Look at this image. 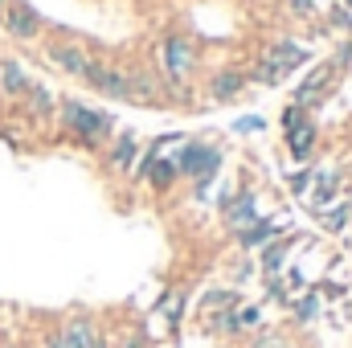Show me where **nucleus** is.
<instances>
[{"mask_svg": "<svg viewBox=\"0 0 352 348\" xmlns=\"http://www.w3.org/2000/svg\"><path fill=\"white\" fill-rule=\"evenodd\" d=\"M307 62H311V54H307V45L299 37H274L263 50V58L246 70V83L250 87H283Z\"/></svg>", "mask_w": 352, "mask_h": 348, "instance_id": "f257e3e1", "label": "nucleus"}, {"mask_svg": "<svg viewBox=\"0 0 352 348\" xmlns=\"http://www.w3.org/2000/svg\"><path fill=\"white\" fill-rule=\"evenodd\" d=\"M8 4H12V0H0V17H4V8H8Z\"/></svg>", "mask_w": 352, "mask_h": 348, "instance_id": "7c9ffc66", "label": "nucleus"}, {"mask_svg": "<svg viewBox=\"0 0 352 348\" xmlns=\"http://www.w3.org/2000/svg\"><path fill=\"white\" fill-rule=\"evenodd\" d=\"M340 8H349V12H352V0H344V4H340Z\"/></svg>", "mask_w": 352, "mask_h": 348, "instance_id": "2f4dec72", "label": "nucleus"}, {"mask_svg": "<svg viewBox=\"0 0 352 348\" xmlns=\"http://www.w3.org/2000/svg\"><path fill=\"white\" fill-rule=\"evenodd\" d=\"M115 348H152V336H148V328H144V324H131V328L115 340Z\"/></svg>", "mask_w": 352, "mask_h": 348, "instance_id": "bb28decb", "label": "nucleus"}, {"mask_svg": "<svg viewBox=\"0 0 352 348\" xmlns=\"http://www.w3.org/2000/svg\"><path fill=\"white\" fill-rule=\"evenodd\" d=\"M217 213H221V226H226L230 238H234V234H242L246 226H254V221L263 217V201H258L254 188H234V197H230L226 205H217Z\"/></svg>", "mask_w": 352, "mask_h": 348, "instance_id": "6e6552de", "label": "nucleus"}, {"mask_svg": "<svg viewBox=\"0 0 352 348\" xmlns=\"http://www.w3.org/2000/svg\"><path fill=\"white\" fill-rule=\"evenodd\" d=\"M340 78V70H336V62L332 58H324V62H316L295 87H291V102H299V107H324V98H328V90H332V83Z\"/></svg>", "mask_w": 352, "mask_h": 348, "instance_id": "423d86ee", "label": "nucleus"}, {"mask_svg": "<svg viewBox=\"0 0 352 348\" xmlns=\"http://www.w3.org/2000/svg\"><path fill=\"white\" fill-rule=\"evenodd\" d=\"M160 94H164V87L156 83V74H148V70H127V102L152 107V102H160Z\"/></svg>", "mask_w": 352, "mask_h": 348, "instance_id": "6ab92c4d", "label": "nucleus"}, {"mask_svg": "<svg viewBox=\"0 0 352 348\" xmlns=\"http://www.w3.org/2000/svg\"><path fill=\"white\" fill-rule=\"evenodd\" d=\"M197 62H201V54H197V41H192V37H180V33L164 37V45H160V66H164V78H168L173 87L192 83Z\"/></svg>", "mask_w": 352, "mask_h": 348, "instance_id": "39448f33", "label": "nucleus"}, {"mask_svg": "<svg viewBox=\"0 0 352 348\" xmlns=\"http://www.w3.org/2000/svg\"><path fill=\"white\" fill-rule=\"evenodd\" d=\"M87 87L98 90L102 98H115V102H127V70L123 66H107V62H94L87 74Z\"/></svg>", "mask_w": 352, "mask_h": 348, "instance_id": "9b49d317", "label": "nucleus"}, {"mask_svg": "<svg viewBox=\"0 0 352 348\" xmlns=\"http://www.w3.org/2000/svg\"><path fill=\"white\" fill-rule=\"evenodd\" d=\"M29 87H33V78L25 74L21 62H0V90H4L8 98H25Z\"/></svg>", "mask_w": 352, "mask_h": 348, "instance_id": "5701e85b", "label": "nucleus"}, {"mask_svg": "<svg viewBox=\"0 0 352 348\" xmlns=\"http://www.w3.org/2000/svg\"><path fill=\"white\" fill-rule=\"evenodd\" d=\"M291 8H295L299 17H316V0H291Z\"/></svg>", "mask_w": 352, "mask_h": 348, "instance_id": "c756f323", "label": "nucleus"}, {"mask_svg": "<svg viewBox=\"0 0 352 348\" xmlns=\"http://www.w3.org/2000/svg\"><path fill=\"white\" fill-rule=\"evenodd\" d=\"M164 324H168V332L180 336V328H184V316H188V287H164L160 295H156V307H152Z\"/></svg>", "mask_w": 352, "mask_h": 348, "instance_id": "f8f14e48", "label": "nucleus"}, {"mask_svg": "<svg viewBox=\"0 0 352 348\" xmlns=\"http://www.w3.org/2000/svg\"><path fill=\"white\" fill-rule=\"evenodd\" d=\"M258 328H266V307L246 299V303L234 312V340H246V336H254Z\"/></svg>", "mask_w": 352, "mask_h": 348, "instance_id": "4be33fe9", "label": "nucleus"}, {"mask_svg": "<svg viewBox=\"0 0 352 348\" xmlns=\"http://www.w3.org/2000/svg\"><path fill=\"white\" fill-rule=\"evenodd\" d=\"M311 217L320 221V230H324V234H332V238H336V234H344V230L352 226V197L332 201L328 209H320V213H311Z\"/></svg>", "mask_w": 352, "mask_h": 348, "instance_id": "aec40b11", "label": "nucleus"}, {"mask_svg": "<svg viewBox=\"0 0 352 348\" xmlns=\"http://www.w3.org/2000/svg\"><path fill=\"white\" fill-rule=\"evenodd\" d=\"M45 348H70V340H66V332H62V324L45 332Z\"/></svg>", "mask_w": 352, "mask_h": 348, "instance_id": "c85d7f7f", "label": "nucleus"}, {"mask_svg": "<svg viewBox=\"0 0 352 348\" xmlns=\"http://www.w3.org/2000/svg\"><path fill=\"white\" fill-rule=\"evenodd\" d=\"M25 102H29V115L33 119H50L54 111H58V102H54V94L41 87V83H33L29 87V94H25Z\"/></svg>", "mask_w": 352, "mask_h": 348, "instance_id": "b1692460", "label": "nucleus"}, {"mask_svg": "<svg viewBox=\"0 0 352 348\" xmlns=\"http://www.w3.org/2000/svg\"><path fill=\"white\" fill-rule=\"evenodd\" d=\"M242 303H246L242 287H230V283H226V287H209V291H201L192 320H197V328H201V332L234 340V312H238Z\"/></svg>", "mask_w": 352, "mask_h": 348, "instance_id": "7ed1b4c3", "label": "nucleus"}, {"mask_svg": "<svg viewBox=\"0 0 352 348\" xmlns=\"http://www.w3.org/2000/svg\"><path fill=\"white\" fill-rule=\"evenodd\" d=\"M344 193H340V173L336 168H316V176H311V188H307V209L311 213H320V209H328L332 201H340Z\"/></svg>", "mask_w": 352, "mask_h": 348, "instance_id": "dca6fc26", "label": "nucleus"}, {"mask_svg": "<svg viewBox=\"0 0 352 348\" xmlns=\"http://www.w3.org/2000/svg\"><path fill=\"white\" fill-rule=\"evenodd\" d=\"M283 144H287V156H291L295 164H307V160L316 156V148H320V123H316V119H303L299 127L283 131Z\"/></svg>", "mask_w": 352, "mask_h": 348, "instance_id": "4468645a", "label": "nucleus"}, {"mask_svg": "<svg viewBox=\"0 0 352 348\" xmlns=\"http://www.w3.org/2000/svg\"><path fill=\"white\" fill-rule=\"evenodd\" d=\"M173 160H176L180 180H188V184L197 188V197L205 201V197H209V184L217 180L221 164H226V152H221L217 144H209V140H184Z\"/></svg>", "mask_w": 352, "mask_h": 348, "instance_id": "f03ea898", "label": "nucleus"}, {"mask_svg": "<svg viewBox=\"0 0 352 348\" xmlns=\"http://www.w3.org/2000/svg\"><path fill=\"white\" fill-rule=\"evenodd\" d=\"M303 119H307V107H299V102H287V107H283V115H278V127H283V131H291V127H299Z\"/></svg>", "mask_w": 352, "mask_h": 348, "instance_id": "cd10ccee", "label": "nucleus"}, {"mask_svg": "<svg viewBox=\"0 0 352 348\" xmlns=\"http://www.w3.org/2000/svg\"><path fill=\"white\" fill-rule=\"evenodd\" d=\"M62 332H66V340H70V348H94V336H98V324H94V316H87V312H78V316L62 320Z\"/></svg>", "mask_w": 352, "mask_h": 348, "instance_id": "412c9836", "label": "nucleus"}, {"mask_svg": "<svg viewBox=\"0 0 352 348\" xmlns=\"http://www.w3.org/2000/svg\"><path fill=\"white\" fill-rule=\"evenodd\" d=\"M0 21H4V29H8V37H16V41H33V37L41 33V17H37V8L25 4V0H12Z\"/></svg>", "mask_w": 352, "mask_h": 348, "instance_id": "ddd939ff", "label": "nucleus"}, {"mask_svg": "<svg viewBox=\"0 0 352 348\" xmlns=\"http://www.w3.org/2000/svg\"><path fill=\"white\" fill-rule=\"evenodd\" d=\"M307 242H311L307 234H299V230H287L283 238H274L270 246H263V250L254 254L258 279H274V274H283V270L295 262V250H299V246H307Z\"/></svg>", "mask_w": 352, "mask_h": 348, "instance_id": "0eeeda50", "label": "nucleus"}, {"mask_svg": "<svg viewBox=\"0 0 352 348\" xmlns=\"http://www.w3.org/2000/svg\"><path fill=\"white\" fill-rule=\"evenodd\" d=\"M287 230H295V226H291V217H266V213H263L254 226H246L242 234H234V246H238L242 254H258L263 246H270L274 238H283Z\"/></svg>", "mask_w": 352, "mask_h": 348, "instance_id": "1a4fd4ad", "label": "nucleus"}, {"mask_svg": "<svg viewBox=\"0 0 352 348\" xmlns=\"http://www.w3.org/2000/svg\"><path fill=\"white\" fill-rule=\"evenodd\" d=\"M283 312H287V320H291L295 328H311L316 320H324V299H320L316 287H307V291L291 295V303H287Z\"/></svg>", "mask_w": 352, "mask_h": 348, "instance_id": "f3484780", "label": "nucleus"}, {"mask_svg": "<svg viewBox=\"0 0 352 348\" xmlns=\"http://www.w3.org/2000/svg\"><path fill=\"white\" fill-rule=\"evenodd\" d=\"M246 87H250V83H246V70H238V66H221V70L209 78V98H213V102H234Z\"/></svg>", "mask_w": 352, "mask_h": 348, "instance_id": "a211bd4d", "label": "nucleus"}, {"mask_svg": "<svg viewBox=\"0 0 352 348\" xmlns=\"http://www.w3.org/2000/svg\"><path fill=\"white\" fill-rule=\"evenodd\" d=\"M311 176H316V168H307V164H295V168L283 176V180H287L291 197H307V188H311Z\"/></svg>", "mask_w": 352, "mask_h": 348, "instance_id": "393cba45", "label": "nucleus"}, {"mask_svg": "<svg viewBox=\"0 0 352 348\" xmlns=\"http://www.w3.org/2000/svg\"><path fill=\"white\" fill-rule=\"evenodd\" d=\"M58 115H62V127L82 144V148H107L111 135H115V119L98 107H87V102H58Z\"/></svg>", "mask_w": 352, "mask_h": 348, "instance_id": "20e7f679", "label": "nucleus"}, {"mask_svg": "<svg viewBox=\"0 0 352 348\" xmlns=\"http://www.w3.org/2000/svg\"><path fill=\"white\" fill-rule=\"evenodd\" d=\"M45 58H50V62H54L62 74H70V78H82V83H87L90 66H94V58H90L78 41H50Z\"/></svg>", "mask_w": 352, "mask_h": 348, "instance_id": "9d476101", "label": "nucleus"}, {"mask_svg": "<svg viewBox=\"0 0 352 348\" xmlns=\"http://www.w3.org/2000/svg\"><path fill=\"white\" fill-rule=\"evenodd\" d=\"M230 131H234V135H263L266 119H263V115H238V119L230 123Z\"/></svg>", "mask_w": 352, "mask_h": 348, "instance_id": "a878e982", "label": "nucleus"}, {"mask_svg": "<svg viewBox=\"0 0 352 348\" xmlns=\"http://www.w3.org/2000/svg\"><path fill=\"white\" fill-rule=\"evenodd\" d=\"M135 164H140V140H135V131H119V135H111V144H107V173H135Z\"/></svg>", "mask_w": 352, "mask_h": 348, "instance_id": "2eb2a0df", "label": "nucleus"}]
</instances>
